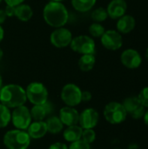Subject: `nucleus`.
I'll use <instances>...</instances> for the list:
<instances>
[{
  "label": "nucleus",
  "mask_w": 148,
  "mask_h": 149,
  "mask_svg": "<svg viewBox=\"0 0 148 149\" xmlns=\"http://www.w3.org/2000/svg\"><path fill=\"white\" fill-rule=\"evenodd\" d=\"M43 16L44 21L51 27H63L69 19L66 7L61 2L50 1L44 8Z\"/></svg>",
  "instance_id": "obj_1"
},
{
  "label": "nucleus",
  "mask_w": 148,
  "mask_h": 149,
  "mask_svg": "<svg viewBox=\"0 0 148 149\" xmlns=\"http://www.w3.org/2000/svg\"><path fill=\"white\" fill-rule=\"evenodd\" d=\"M25 90L15 84L4 86L0 90V102L8 108H16L26 102Z\"/></svg>",
  "instance_id": "obj_2"
},
{
  "label": "nucleus",
  "mask_w": 148,
  "mask_h": 149,
  "mask_svg": "<svg viewBox=\"0 0 148 149\" xmlns=\"http://www.w3.org/2000/svg\"><path fill=\"white\" fill-rule=\"evenodd\" d=\"M3 141L8 149H27L31 144V137L28 133L20 129L8 131Z\"/></svg>",
  "instance_id": "obj_3"
},
{
  "label": "nucleus",
  "mask_w": 148,
  "mask_h": 149,
  "mask_svg": "<svg viewBox=\"0 0 148 149\" xmlns=\"http://www.w3.org/2000/svg\"><path fill=\"white\" fill-rule=\"evenodd\" d=\"M104 117L110 124L119 125L126 120L127 113L122 103L112 101L105 107Z\"/></svg>",
  "instance_id": "obj_4"
},
{
  "label": "nucleus",
  "mask_w": 148,
  "mask_h": 149,
  "mask_svg": "<svg viewBox=\"0 0 148 149\" xmlns=\"http://www.w3.org/2000/svg\"><path fill=\"white\" fill-rule=\"evenodd\" d=\"M26 98L33 105H41L48 101V91L40 82L29 84L25 90Z\"/></svg>",
  "instance_id": "obj_5"
},
{
  "label": "nucleus",
  "mask_w": 148,
  "mask_h": 149,
  "mask_svg": "<svg viewBox=\"0 0 148 149\" xmlns=\"http://www.w3.org/2000/svg\"><path fill=\"white\" fill-rule=\"evenodd\" d=\"M32 118L30 110L25 106L16 107L11 113V121L17 129L25 130L31 123Z\"/></svg>",
  "instance_id": "obj_6"
},
{
  "label": "nucleus",
  "mask_w": 148,
  "mask_h": 149,
  "mask_svg": "<svg viewBox=\"0 0 148 149\" xmlns=\"http://www.w3.org/2000/svg\"><path fill=\"white\" fill-rule=\"evenodd\" d=\"M72 51L81 54H94L95 52V42L94 40L86 35H80L72 38L71 44Z\"/></svg>",
  "instance_id": "obj_7"
},
{
  "label": "nucleus",
  "mask_w": 148,
  "mask_h": 149,
  "mask_svg": "<svg viewBox=\"0 0 148 149\" xmlns=\"http://www.w3.org/2000/svg\"><path fill=\"white\" fill-rule=\"evenodd\" d=\"M82 91L75 84L65 85L61 91V100L67 107H74L81 102Z\"/></svg>",
  "instance_id": "obj_8"
},
{
  "label": "nucleus",
  "mask_w": 148,
  "mask_h": 149,
  "mask_svg": "<svg viewBox=\"0 0 148 149\" xmlns=\"http://www.w3.org/2000/svg\"><path fill=\"white\" fill-rule=\"evenodd\" d=\"M100 38L103 46L110 51H117L123 45V38L121 34L115 30L106 31Z\"/></svg>",
  "instance_id": "obj_9"
},
{
  "label": "nucleus",
  "mask_w": 148,
  "mask_h": 149,
  "mask_svg": "<svg viewBox=\"0 0 148 149\" xmlns=\"http://www.w3.org/2000/svg\"><path fill=\"white\" fill-rule=\"evenodd\" d=\"M122 104L127 114H130L132 118L135 120H140L143 118L144 113L146 112V107L141 104L138 96L128 97L123 101Z\"/></svg>",
  "instance_id": "obj_10"
},
{
  "label": "nucleus",
  "mask_w": 148,
  "mask_h": 149,
  "mask_svg": "<svg viewBox=\"0 0 148 149\" xmlns=\"http://www.w3.org/2000/svg\"><path fill=\"white\" fill-rule=\"evenodd\" d=\"M50 39L55 47L64 48L71 44L72 40V34L68 29L59 27L52 31Z\"/></svg>",
  "instance_id": "obj_11"
},
{
  "label": "nucleus",
  "mask_w": 148,
  "mask_h": 149,
  "mask_svg": "<svg viewBox=\"0 0 148 149\" xmlns=\"http://www.w3.org/2000/svg\"><path fill=\"white\" fill-rule=\"evenodd\" d=\"M120 61L124 66L128 69L139 68L142 63V57L139 52L134 49L125 50L120 56Z\"/></svg>",
  "instance_id": "obj_12"
},
{
  "label": "nucleus",
  "mask_w": 148,
  "mask_h": 149,
  "mask_svg": "<svg viewBox=\"0 0 148 149\" xmlns=\"http://www.w3.org/2000/svg\"><path fill=\"white\" fill-rule=\"evenodd\" d=\"M99 120L98 112L93 108H87L79 114V123L83 129H93L98 125Z\"/></svg>",
  "instance_id": "obj_13"
},
{
  "label": "nucleus",
  "mask_w": 148,
  "mask_h": 149,
  "mask_svg": "<svg viewBox=\"0 0 148 149\" xmlns=\"http://www.w3.org/2000/svg\"><path fill=\"white\" fill-rule=\"evenodd\" d=\"M127 3L125 0H112L106 8L108 17L113 19H119L126 14Z\"/></svg>",
  "instance_id": "obj_14"
},
{
  "label": "nucleus",
  "mask_w": 148,
  "mask_h": 149,
  "mask_svg": "<svg viewBox=\"0 0 148 149\" xmlns=\"http://www.w3.org/2000/svg\"><path fill=\"white\" fill-rule=\"evenodd\" d=\"M59 119L63 125L67 127L78 125L79 120V112L72 107H62L59 111Z\"/></svg>",
  "instance_id": "obj_15"
},
{
  "label": "nucleus",
  "mask_w": 148,
  "mask_h": 149,
  "mask_svg": "<svg viewBox=\"0 0 148 149\" xmlns=\"http://www.w3.org/2000/svg\"><path fill=\"white\" fill-rule=\"evenodd\" d=\"M53 111V107L48 101L41 105H34V107L30 110L31 115L33 120H43L51 114Z\"/></svg>",
  "instance_id": "obj_16"
},
{
  "label": "nucleus",
  "mask_w": 148,
  "mask_h": 149,
  "mask_svg": "<svg viewBox=\"0 0 148 149\" xmlns=\"http://www.w3.org/2000/svg\"><path fill=\"white\" fill-rule=\"evenodd\" d=\"M27 133L31 139L38 140L43 138L48 133L45 122L43 120H34L28 127Z\"/></svg>",
  "instance_id": "obj_17"
},
{
  "label": "nucleus",
  "mask_w": 148,
  "mask_h": 149,
  "mask_svg": "<svg viewBox=\"0 0 148 149\" xmlns=\"http://www.w3.org/2000/svg\"><path fill=\"white\" fill-rule=\"evenodd\" d=\"M136 25V20L135 18L131 15H124L121 17H120L117 21L116 27L117 31L120 34H127L133 31Z\"/></svg>",
  "instance_id": "obj_18"
},
{
  "label": "nucleus",
  "mask_w": 148,
  "mask_h": 149,
  "mask_svg": "<svg viewBox=\"0 0 148 149\" xmlns=\"http://www.w3.org/2000/svg\"><path fill=\"white\" fill-rule=\"evenodd\" d=\"M82 132H83V128L80 126H78V125L69 126L67 127L66 129H65L63 136L66 141L72 143L73 141H76L81 139Z\"/></svg>",
  "instance_id": "obj_19"
},
{
  "label": "nucleus",
  "mask_w": 148,
  "mask_h": 149,
  "mask_svg": "<svg viewBox=\"0 0 148 149\" xmlns=\"http://www.w3.org/2000/svg\"><path fill=\"white\" fill-rule=\"evenodd\" d=\"M33 15L32 9L28 4L21 3L15 7V16L23 22L29 21Z\"/></svg>",
  "instance_id": "obj_20"
},
{
  "label": "nucleus",
  "mask_w": 148,
  "mask_h": 149,
  "mask_svg": "<svg viewBox=\"0 0 148 149\" xmlns=\"http://www.w3.org/2000/svg\"><path fill=\"white\" fill-rule=\"evenodd\" d=\"M45 124H46L48 133H51L52 134H57L60 133L64 127V125L61 122L59 117H57V116L49 117L46 120Z\"/></svg>",
  "instance_id": "obj_21"
},
{
  "label": "nucleus",
  "mask_w": 148,
  "mask_h": 149,
  "mask_svg": "<svg viewBox=\"0 0 148 149\" xmlns=\"http://www.w3.org/2000/svg\"><path fill=\"white\" fill-rule=\"evenodd\" d=\"M96 63L93 54H84L79 60V66L82 72H90L92 70Z\"/></svg>",
  "instance_id": "obj_22"
},
{
  "label": "nucleus",
  "mask_w": 148,
  "mask_h": 149,
  "mask_svg": "<svg viewBox=\"0 0 148 149\" xmlns=\"http://www.w3.org/2000/svg\"><path fill=\"white\" fill-rule=\"evenodd\" d=\"M96 1L97 0H72V4L76 10L86 12L95 5Z\"/></svg>",
  "instance_id": "obj_23"
},
{
  "label": "nucleus",
  "mask_w": 148,
  "mask_h": 149,
  "mask_svg": "<svg viewBox=\"0 0 148 149\" xmlns=\"http://www.w3.org/2000/svg\"><path fill=\"white\" fill-rule=\"evenodd\" d=\"M10 120L11 113L10 109L3 104H0V128L6 127Z\"/></svg>",
  "instance_id": "obj_24"
},
{
  "label": "nucleus",
  "mask_w": 148,
  "mask_h": 149,
  "mask_svg": "<svg viewBox=\"0 0 148 149\" xmlns=\"http://www.w3.org/2000/svg\"><path fill=\"white\" fill-rule=\"evenodd\" d=\"M92 19L96 22V23H101L104 22L107 17H108V14L106 11V9L103 8V7H99L97 9H95L91 15Z\"/></svg>",
  "instance_id": "obj_25"
},
{
  "label": "nucleus",
  "mask_w": 148,
  "mask_h": 149,
  "mask_svg": "<svg viewBox=\"0 0 148 149\" xmlns=\"http://www.w3.org/2000/svg\"><path fill=\"white\" fill-rule=\"evenodd\" d=\"M105 31L106 30L100 23L94 22L89 26V33L94 38H101V36L105 33Z\"/></svg>",
  "instance_id": "obj_26"
},
{
  "label": "nucleus",
  "mask_w": 148,
  "mask_h": 149,
  "mask_svg": "<svg viewBox=\"0 0 148 149\" xmlns=\"http://www.w3.org/2000/svg\"><path fill=\"white\" fill-rule=\"evenodd\" d=\"M81 139L84 141L91 144L96 140V133L93 129H83Z\"/></svg>",
  "instance_id": "obj_27"
},
{
  "label": "nucleus",
  "mask_w": 148,
  "mask_h": 149,
  "mask_svg": "<svg viewBox=\"0 0 148 149\" xmlns=\"http://www.w3.org/2000/svg\"><path fill=\"white\" fill-rule=\"evenodd\" d=\"M68 149H91V147H90L89 143H87V142L84 141L82 139H80V140L72 142Z\"/></svg>",
  "instance_id": "obj_28"
},
{
  "label": "nucleus",
  "mask_w": 148,
  "mask_h": 149,
  "mask_svg": "<svg viewBox=\"0 0 148 149\" xmlns=\"http://www.w3.org/2000/svg\"><path fill=\"white\" fill-rule=\"evenodd\" d=\"M138 98L139 100H140L141 104L145 107H147L148 108V86L144 87L139 93L138 95Z\"/></svg>",
  "instance_id": "obj_29"
},
{
  "label": "nucleus",
  "mask_w": 148,
  "mask_h": 149,
  "mask_svg": "<svg viewBox=\"0 0 148 149\" xmlns=\"http://www.w3.org/2000/svg\"><path fill=\"white\" fill-rule=\"evenodd\" d=\"M92 93L89 91H84L81 93V101H85V102H88L92 100Z\"/></svg>",
  "instance_id": "obj_30"
},
{
  "label": "nucleus",
  "mask_w": 148,
  "mask_h": 149,
  "mask_svg": "<svg viewBox=\"0 0 148 149\" xmlns=\"http://www.w3.org/2000/svg\"><path fill=\"white\" fill-rule=\"evenodd\" d=\"M48 149H68V147L62 142H55L51 144Z\"/></svg>",
  "instance_id": "obj_31"
},
{
  "label": "nucleus",
  "mask_w": 148,
  "mask_h": 149,
  "mask_svg": "<svg viewBox=\"0 0 148 149\" xmlns=\"http://www.w3.org/2000/svg\"><path fill=\"white\" fill-rule=\"evenodd\" d=\"M4 11H5L7 17H13V16H15V6L6 5Z\"/></svg>",
  "instance_id": "obj_32"
},
{
  "label": "nucleus",
  "mask_w": 148,
  "mask_h": 149,
  "mask_svg": "<svg viewBox=\"0 0 148 149\" xmlns=\"http://www.w3.org/2000/svg\"><path fill=\"white\" fill-rule=\"evenodd\" d=\"M7 5H11V6H17L21 3H23V2L24 0H4Z\"/></svg>",
  "instance_id": "obj_33"
},
{
  "label": "nucleus",
  "mask_w": 148,
  "mask_h": 149,
  "mask_svg": "<svg viewBox=\"0 0 148 149\" xmlns=\"http://www.w3.org/2000/svg\"><path fill=\"white\" fill-rule=\"evenodd\" d=\"M7 17V15L4 11V10H0V24H2Z\"/></svg>",
  "instance_id": "obj_34"
},
{
  "label": "nucleus",
  "mask_w": 148,
  "mask_h": 149,
  "mask_svg": "<svg viewBox=\"0 0 148 149\" xmlns=\"http://www.w3.org/2000/svg\"><path fill=\"white\" fill-rule=\"evenodd\" d=\"M143 119H144V122H145L146 126L148 127V109L146 110V112L144 113V116H143Z\"/></svg>",
  "instance_id": "obj_35"
},
{
  "label": "nucleus",
  "mask_w": 148,
  "mask_h": 149,
  "mask_svg": "<svg viewBox=\"0 0 148 149\" xmlns=\"http://www.w3.org/2000/svg\"><path fill=\"white\" fill-rule=\"evenodd\" d=\"M3 36H4V31H3V27L1 26V24H0V42L3 40Z\"/></svg>",
  "instance_id": "obj_36"
},
{
  "label": "nucleus",
  "mask_w": 148,
  "mask_h": 149,
  "mask_svg": "<svg viewBox=\"0 0 148 149\" xmlns=\"http://www.w3.org/2000/svg\"><path fill=\"white\" fill-rule=\"evenodd\" d=\"M145 56H146V58H147V60L148 61V48L147 49V51H146V54H145Z\"/></svg>",
  "instance_id": "obj_37"
},
{
  "label": "nucleus",
  "mask_w": 148,
  "mask_h": 149,
  "mask_svg": "<svg viewBox=\"0 0 148 149\" xmlns=\"http://www.w3.org/2000/svg\"><path fill=\"white\" fill-rule=\"evenodd\" d=\"M2 57H3V51H2V49L0 48V60H1V58H2Z\"/></svg>",
  "instance_id": "obj_38"
},
{
  "label": "nucleus",
  "mask_w": 148,
  "mask_h": 149,
  "mask_svg": "<svg viewBox=\"0 0 148 149\" xmlns=\"http://www.w3.org/2000/svg\"><path fill=\"white\" fill-rule=\"evenodd\" d=\"M2 83H3V80H2V77H1V74H0V88L2 86Z\"/></svg>",
  "instance_id": "obj_39"
},
{
  "label": "nucleus",
  "mask_w": 148,
  "mask_h": 149,
  "mask_svg": "<svg viewBox=\"0 0 148 149\" xmlns=\"http://www.w3.org/2000/svg\"><path fill=\"white\" fill-rule=\"evenodd\" d=\"M50 1H52V2H61L62 0H50Z\"/></svg>",
  "instance_id": "obj_40"
},
{
  "label": "nucleus",
  "mask_w": 148,
  "mask_h": 149,
  "mask_svg": "<svg viewBox=\"0 0 148 149\" xmlns=\"http://www.w3.org/2000/svg\"><path fill=\"white\" fill-rule=\"evenodd\" d=\"M1 2H2V0H0V3H1Z\"/></svg>",
  "instance_id": "obj_41"
}]
</instances>
